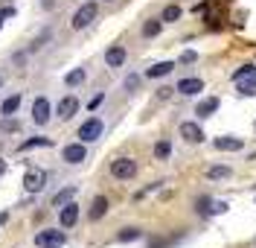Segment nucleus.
I'll use <instances>...</instances> for the list:
<instances>
[{"instance_id":"f257e3e1","label":"nucleus","mask_w":256,"mask_h":248,"mask_svg":"<svg viewBox=\"0 0 256 248\" xmlns=\"http://www.w3.org/2000/svg\"><path fill=\"white\" fill-rule=\"evenodd\" d=\"M102 132H105L102 120H99V117H90L88 123H82L79 140H82V143H94V140H99V137H102Z\"/></svg>"},{"instance_id":"f03ea898","label":"nucleus","mask_w":256,"mask_h":248,"mask_svg":"<svg viewBox=\"0 0 256 248\" xmlns=\"http://www.w3.org/2000/svg\"><path fill=\"white\" fill-rule=\"evenodd\" d=\"M111 175L120 178V181L134 178V175H137V161H134V158H116V161L111 164Z\"/></svg>"},{"instance_id":"7ed1b4c3","label":"nucleus","mask_w":256,"mask_h":248,"mask_svg":"<svg viewBox=\"0 0 256 248\" xmlns=\"http://www.w3.org/2000/svg\"><path fill=\"white\" fill-rule=\"evenodd\" d=\"M44 184H47V172L44 169H26V175H24V190L26 193H41Z\"/></svg>"},{"instance_id":"20e7f679","label":"nucleus","mask_w":256,"mask_h":248,"mask_svg":"<svg viewBox=\"0 0 256 248\" xmlns=\"http://www.w3.org/2000/svg\"><path fill=\"white\" fill-rule=\"evenodd\" d=\"M35 245L38 248H62L64 245V231L47 228V231H41L38 236H35Z\"/></svg>"},{"instance_id":"39448f33","label":"nucleus","mask_w":256,"mask_h":248,"mask_svg":"<svg viewBox=\"0 0 256 248\" xmlns=\"http://www.w3.org/2000/svg\"><path fill=\"white\" fill-rule=\"evenodd\" d=\"M94 18H96V3H84V6H79V12L73 15V30H84Z\"/></svg>"},{"instance_id":"423d86ee","label":"nucleus","mask_w":256,"mask_h":248,"mask_svg":"<svg viewBox=\"0 0 256 248\" xmlns=\"http://www.w3.org/2000/svg\"><path fill=\"white\" fill-rule=\"evenodd\" d=\"M62 158L67 161V164H82L84 158H88V149H84V143H70V146L62 149Z\"/></svg>"},{"instance_id":"0eeeda50","label":"nucleus","mask_w":256,"mask_h":248,"mask_svg":"<svg viewBox=\"0 0 256 248\" xmlns=\"http://www.w3.org/2000/svg\"><path fill=\"white\" fill-rule=\"evenodd\" d=\"M32 120H35L38 126L50 123V99L47 97H38L35 102H32Z\"/></svg>"},{"instance_id":"6e6552de","label":"nucleus","mask_w":256,"mask_h":248,"mask_svg":"<svg viewBox=\"0 0 256 248\" xmlns=\"http://www.w3.org/2000/svg\"><path fill=\"white\" fill-rule=\"evenodd\" d=\"M175 91H180L184 97H195V94H201V91H204V82H201L198 76H186V79H180V82H178Z\"/></svg>"},{"instance_id":"1a4fd4ad","label":"nucleus","mask_w":256,"mask_h":248,"mask_svg":"<svg viewBox=\"0 0 256 248\" xmlns=\"http://www.w3.org/2000/svg\"><path fill=\"white\" fill-rule=\"evenodd\" d=\"M58 222H62V228H73V225L79 222V204L67 201L62 207V213H58Z\"/></svg>"},{"instance_id":"9d476101","label":"nucleus","mask_w":256,"mask_h":248,"mask_svg":"<svg viewBox=\"0 0 256 248\" xmlns=\"http://www.w3.org/2000/svg\"><path fill=\"white\" fill-rule=\"evenodd\" d=\"M180 137L186 140V143H201L204 140V132H201V126L198 123H180Z\"/></svg>"},{"instance_id":"9b49d317","label":"nucleus","mask_w":256,"mask_h":248,"mask_svg":"<svg viewBox=\"0 0 256 248\" xmlns=\"http://www.w3.org/2000/svg\"><path fill=\"white\" fill-rule=\"evenodd\" d=\"M76 111H79V99L76 97H64L62 102H58V117H62V120L76 117Z\"/></svg>"},{"instance_id":"f8f14e48","label":"nucleus","mask_w":256,"mask_h":248,"mask_svg":"<svg viewBox=\"0 0 256 248\" xmlns=\"http://www.w3.org/2000/svg\"><path fill=\"white\" fill-rule=\"evenodd\" d=\"M105 65L108 67H122L126 65V50L122 47H108L105 50Z\"/></svg>"},{"instance_id":"ddd939ff","label":"nucleus","mask_w":256,"mask_h":248,"mask_svg":"<svg viewBox=\"0 0 256 248\" xmlns=\"http://www.w3.org/2000/svg\"><path fill=\"white\" fill-rule=\"evenodd\" d=\"M172 70H175V62H158V65H152L146 70V76L148 79H160V76H169Z\"/></svg>"},{"instance_id":"4468645a","label":"nucleus","mask_w":256,"mask_h":248,"mask_svg":"<svg viewBox=\"0 0 256 248\" xmlns=\"http://www.w3.org/2000/svg\"><path fill=\"white\" fill-rule=\"evenodd\" d=\"M212 146L216 149H222V152H236V149H242V137H216L212 140Z\"/></svg>"},{"instance_id":"2eb2a0df","label":"nucleus","mask_w":256,"mask_h":248,"mask_svg":"<svg viewBox=\"0 0 256 248\" xmlns=\"http://www.w3.org/2000/svg\"><path fill=\"white\" fill-rule=\"evenodd\" d=\"M18 108H20V94H12V97L3 99V105H0V114H3V117H15Z\"/></svg>"},{"instance_id":"dca6fc26","label":"nucleus","mask_w":256,"mask_h":248,"mask_svg":"<svg viewBox=\"0 0 256 248\" xmlns=\"http://www.w3.org/2000/svg\"><path fill=\"white\" fill-rule=\"evenodd\" d=\"M216 111H218V99H216V97L198 102V108H195V114H198V117H212Z\"/></svg>"},{"instance_id":"f3484780","label":"nucleus","mask_w":256,"mask_h":248,"mask_svg":"<svg viewBox=\"0 0 256 248\" xmlns=\"http://www.w3.org/2000/svg\"><path fill=\"white\" fill-rule=\"evenodd\" d=\"M73 196H76V187H64V190H58V193L52 196V207H64L67 201H73Z\"/></svg>"},{"instance_id":"a211bd4d","label":"nucleus","mask_w":256,"mask_h":248,"mask_svg":"<svg viewBox=\"0 0 256 248\" xmlns=\"http://www.w3.org/2000/svg\"><path fill=\"white\" fill-rule=\"evenodd\" d=\"M105 210H108V198L105 196H96L94 198V204H90V219H102V216H105Z\"/></svg>"},{"instance_id":"6ab92c4d","label":"nucleus","mask_w":256,"mask_h":248,"mask_svg":"<svg viewBox=\"0 0 256 248\" xmlns=\"http://www.w3.org/2000/svg\"><path fill=\"white\" fill-rule=\"evenodd\" d=\"M230 175H233V169H230V166H210V169H207L210 181H222V178H230Z\"/></svg>"},{"instance_id":"aec40b11","label":"nucleus","mask_w":256,"mask_h":248,"mask_svg":"<svg viewBox=\"0 0 256 248\" xmlns=\"http://www.w3.org/2000/svg\"><path fill=\"white\" fill-rule=\"evenodd\" d=\"M50 143H52V140H50V137H30V140H24V143H20V152H26V149H35V146H50Z\"/></svg>"},{"instance_id":"412c9836","label":"nucleus","mask_w":256,"mask_h":248,"mask_svg":"<svg viewBox=\"0 0 256 248\" xmlns=\"http://www.w3.org/2000/svg\"><path fill=\"white\" fill-rule=\"evenodd\" d=\"M169 155H172V143H169V140H158V146H154V158H158V161H166Z\"/></svg>"},{"instance_id":"4be33fe9","label":"nucleus","mask_w":256,"mask_h":248,"mask_svg":"<svg viewBox=\"0 0 256 248\" xmlns=\"http://www.w3.org/2000/svg\"><path fill=\"white\" fill-rule=\"evenodd\" d=\"M160 30H163V21H146V24H143V35H146V38L160 35Z\"/></svg>"},{"instance_id":"5701e85b","label":"nucleus","mask_w":256,"mask_h":248,"mask_svg":"<svg viewBox=\"0 0 256 248\" xmlns=\"http://www.w3.org/2000/svg\"><path fill=\"white\" fill-rule=\"evenodd\" d=\"M64 82L70 85V88H73V85H82V82H84V67H76V70H70V73L64 76Z\"/></svg>"},{"instance_id":"b1692460","label":"nucleus","mask_w":256,"mask_h":248,"mask_svg":"<svg viewBox=\"0 0 256 248\" xmlns=\"http://www.w3.org/2000/svg\"><path fill=\"white\" fill-rule=\"evenodd\" d=\"M233 79H236V82H244V79H256V65H248V67H242V70H236V73H233Z\"/></svg>"},{"instance_id":"393cba45","label":"nucleus","mask_w":256,"mask_h":248,"mask_svg":"<svg viewBox=\"0 0 256 248\" xmlns=\"http://www.w3.org/2000/svg\"><path fill=\"white\" fill-rule=\"evenodd\" d=\"M236 85H239L242 97H256V79H244V82H236Z\"/></svg>"},{"instance_id":"a878e982","label":"nucleus","mask_w":256,"mask_h":248,"mask_svg":"<svg viewBox=\"0 0 256 248\" xmlns=\"http://www.w3.org/2000/svg\"><path fill=\"white\" fill-rule=\"evenodd\" d=\"M178 18H180V6H166V9H163V18H160V21L172 24V21H178Z\"/></svg>"},{"instance_id":"bb28decb","label":"nucleus","mask_w":256,"mask_h":248,"mask_svg":"<svg viewBox=\"0 0 256 248\" xmlns=\"http://www.w3.org/2000/svg\"><path fill=\"white\" fill-rule=\"evenodd\" d=\"M0 129H3V132H20V123H18L15 117H3Z\"/></svg>"},{"instance_id":"cd10ccee","label":"nucleus","mask_w":256,"mask_h":248,"mask_svg":"<svg viewBox=\"0 0 256 248\" xmlns=\"http://www.w3.org/2000/svg\"><path fill=\"white\" fill-rule=\"evenodd\" d=\"M131 239H140V231H137V228H126V231H120V242H131Z\"/></svg>"},{"instance_id":"c85d7f7f","label":"nucleus","mask_w":256,"mask_h":248,"mask_svg":"<svg viewBox=\"0 0 256 248\" xmlns=\"http://www.w3.org/2000/svg\"><path fill=\"white\" fill-rule=\"evenodd\" d=\"M140 88V76H128L126 79V91H137Z\"/></svg>"},{"instance_id":"c756f323","label":"nucleus","mask_w":256,"mask_h":248,"mask_svg":"<svg viewBox=\"0 0 256 248\" xmlns=\"http://www.w3.org/2000/svg\"><path fill=\"white\" fill-rule=\"evenodd\" d=\"M210 210H212V213H224V210H227V204H224V201H212V204H210Z\"/></svg>"},{"instance_id":"7c9ffc66","label":"nucleus","mask_w":256,"mask_h":248,"mask_svg":"<svg viewBox=\"0 0 256 248\" xmlns=\"http://www.w3.org/2000/svg\"><path fill=\"white\" fill-rule=\"evenodd\" d=\"M195 59H198V56H195V53H192V50H186V53H184V56H180V62H184V65H190V62H195Z\"/></svg>"},{"instance_id":"2f4dec72","label":"nucleus","mask_w":256,"mask_h":248,"mask_svg":"<svg viewBox=\"0 0 256 248\" xmlns=\"http://www.w3.org/2000/svg\"><path fill=\"white\" fill-rule=\"evenodd\" d=\"M158 97L160 99H169V97H172V88H158Z\"/></svg>"},{"instance_id":"473e14b6","label":"nucleus","mask_w":256,"mask_h":248,"mask_svg":"<svg viewBox=\"0 0 256 248\" xmlns=\"http://www.w3.org/2000/svg\"><path fill=\"white\" fill-rule=\"evenodd\" d=\"M102 99H105L102 94H96V97L90 99V111H96V108H99V102H102Z\"/></svg>"},{"instance_id":"72a5a7b5","label":"nucleus","mask_w":256,"mask_h":248,"mask_svg":"<svg viewBox=\"0 0 256 248\" xmlns=\"http://www.w3.org/2000/svg\"><path fill=\"white\" fill-rule=\"evenodd\" d=\"M3 172H6V164H3V161H0V175H3Z\"/></svg>"},{"instance_id":"f704fd0d","label":"nucleus","mask_w":256,"mask_h":248,"mask_svg":"<svg viewBox=\"0 0 256 248\" xmlns=\"http://www.w3.org/2000/svg\"><path fill=\"white\" fill-rule=\"evenodd\" d=\"M0 27H3V15H0Z\"/></svg>"},{"instance_id":"c9c22d12","label":"nucleus","mask_w":256,"mask_h":248,"mask_svg":"<svg viewBox=\"0 0 256 248\" xmlns=\"http://www.w3.org/2000/svg\"><path fill=\"white\" fill-rule=\"evenodd\" d=\"M0 85H3V76H0Z\"/></svg>"}]
</instances>
